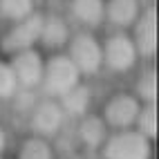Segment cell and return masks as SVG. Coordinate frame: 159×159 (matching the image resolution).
I'll return each mask as SVG.
<instances>
[{
    "label": "cell",
    "instance_id": "6da1fadb",
    "mask_svg": "<svg viewBox=\"0 0 159 159\" xmlns=\"http://www.w3.org/2000/svg\"><path fill=\"white\" fill-rule=\"evenodd\" d=\"M101 159H152V141L134 128L110 132L103 141Z\"/></svg>",
    "mask_w": 159,
    "mask_h": 159
},
{
    "label": "cell",
    "instance_id": "7a4b0ae2",
    "mask_svg": "<svg viewBox=\"0 0 159 159\" xmlns=\"http://www.w3.org/2000/svg\"><path fill=\"white\" fill-rule=\"evenodd\" d=\"M79 83H81V74L67 54H54L52 58L45 61L43 79H40V88H43L45 97L61 99L63 94L70 92Z\"/></svg>",
    "mask_w": 159,
    "mask_h": 159
},
{
    "label": "cell",
    "instance_id": "3957f363",
    "mask_svg": "<svg viewBox=\"0 0 159 159\" xmlns=\"http://www.w3.org/2000/svg\"><path fill=\"white\" fill-rule=\"evenodd\" d=\"M139 110H141V101L132 92H116L103 103V110L99 116L108 125L110 132L130 130V128H134Z\"/></svg>",
    "mask_w": 159,
    "mask_h": 159
},
{
    "label": "cell",
    "instance_id": "277c9868",
    "mask_svg": "<svg viewBox=\"0 0 159 159\" xmlns=\"http://www.w3.org/2000/svg\"><path fill=\"white\" fill-rule=\"evenodd\" d=\"M70 52L67 56L74 63V67L79 70L81 76H94L97 72H101L103 67V49L101 43L88 31H81V34L72 36L67 40Z\"/></svg>",
    "mask_w": 159,
    "mask_h": 159
},
{
    "label": "cell",
    "instance_id": "5b68a950",
    "mask_svg": "<svg viewBox=\"0 0 159 159\" xmlns=\"http://www.w3.org/2000/svg\"><path fill=\"white\" fill-rule=\"evenodd\" d=\"M65 119L67 116L63 112L61 103L56 99H49V97L31 103V108H29V130H31V134L45 137V139H54L63 130Z\"/></svg>",
    "mask_w": 159,
    "mask_h": 159
},
{
    "label": "cell",
    "instance_id": "8992f818",
    "mask_svg": "<svg viewBox=\"0 0 159 159\" xmlns=\"http://www.w3.org/2000/svg\"><path fill=\"white\" fill-rule=\"evenodd\" d=\"M103 49V65L116 72V74H123V72H130L137 61H139V54L134 49V43L128 34H112L105 43L101 45Z\"/></svg>",
    "mask_w": 159,
    "mask_h": 159
},
{
    "label": "cell",
    "instance_id": "52a82bcc",
    "mask_svg": "<svg viewBox=\"0 0 159 159\" xmlns=\"http://www.w3.org/2000/svg\"><path fill=\"white\" fill-rule=\"evenodd\" d=\"M40 27H43V16L40 14H29L27 18L18 20L2 38V49L9 52V54L34 49V45L40 40Z\"/></svg>",
    "mask_w": 159,
    "mask_h": 159
},
{
    "label": "cell",
    "instance_id": "ba28073f",
    "mask_svg": "<svg viewBox=\"0 0 159 159\" xmlns=\"http://www.w3.org/2000/svg\"><path fill=\"white\" fill-rule=\"evenodd\" d=\"M11 72L16 76L18 90H34L40 88V79H43V67H45V58L38 54L36 49H25L11 54Z\"/></svg>",
    "mask_w": 159,
    "mask_h": 159
},
{
    "label": "cell",
    "instance_id": "9c48e42d",
    "mask_svg": "<svg viewBox=\"0 0 159 159\" xmlns=\"http://www.w3.org/2000/svg\"><path fill=\"white\" fill-rule=\"evenodd\" d=\"M130 38L141 58H152L157 54V11L152 7L141 11L134 20V34Z\"/></svg>",
    "mask_w": 159,
    "mask_h": 159
},
{
    "label": "cell",
    "instance_id": "30bf717a",
    "mask_svg": "<svg viewBox=\"0 0 159 159\" xmlns=\"http://www.w3.org/2000/svg\"><path fill=\"white\" fill-rule=\"evenodd\" d=\"M108 134H110V130H108V125L103 123V119L99 114L88 112L85 116L76 119V139L85 150L99 152L103 141L108 139Z\"/></svg>",
    "mask_w": 159,
    "mask_h": 159
},
{
    "label": "cell",
    "instance_id": "8fae6325",
    "mask_svg": "<svg viewBox=\"0 0 159 159\" xmlns=\"http://www.w3.org/2000/svg\"><path fill=\"white\" fill-rule=\"evenodd\" d=\"M61 103L63 112H65L67 119H81L90 112V105H92V90L85 85V83H79L74 85L70 92H65L61 99H56Z\"/></svg>",
    "mask_w": 159,
    "mask_h": 159
},
{
    "label": "cell",
    "instance_id": "7c38bea8",
    "mask_svg": "<svg viewBox=\"0 0 159 159\" xmlns=\"http://www.w3.org/2000/svg\"><path fill=\"white\" fill-rule=\"evenodd\" d=\"M16 159H56V150L52 139L29 132L27 137L20 139L16 148Z\"/></svg>",
    "mask_w": 159,
    "mask_h": 159
},
{
    "label": "cell",
    "instance_id": "4fadbf2b",
    "mask_svg": "<svg viewBox=\"0 0 159 159\" xmlns=\"http://www.w3.org/2000/svg\"><path fill=\"white\" fill-rule=\"evenodd\" d=\"M70 40V27L61 16H43V27H40V40L49 49H58L67 45Z\"/></svg>",
    "mask_w": 159,
    "mask_h": 159
},
{
    "label": "cell",
    "instance_id": "5bb4252c",
    "mask_svg": "<svg viewBox=\"0 0 159 159\" xmlns=\"http://www.w3.org/2000/svg\"><path fill=\"white\" fill-rule=\"evenodd\" d=\"M105 16L116 27H130L139 18V2L137 0H108Z\"/></svg>",
    "mask_w": 159,
    "mask_h": 159
},
{
    "label": "cell",
    "instance_id": "9a60e30c",
    "mask_svg": "<svg viewBox=\"0 0 159 159\" xmlns=\"http://www.w3.org/2000/svg\"><path fill=\"white\" fill-rule=\"evenodd\" d=\"M72 16L85 27H97L105 18V2L103 0H72Z\"/></svg>",
    "mask_w": 159,
    "mask_h": 159
},
{
    "label": "cell",
    "instance_id": "2e32d148",
    "mask_svg": "<svg viewBox=\"0 0 159 159\" xmlns=\"http://www.w3.org/2000/svg\"><path fill=\"white\" fill-rule=\"evenodd\" d=\"M134 130L141 132L146 139H150L155 143L157 137V103H141V110L137 114Z\"/></svg>",
    "mask_w": 159,
    "mask_h": 159
},
{
    "label": "cell",
    "instance_id": "e0dca14e",
    "mask_svg": "<svg viewBox=\"0 0 159 159\" xmlns=\"http://www.w3.org/2000/svg\"><path fill=\"white\" fill-rule=\"evenodd\" d=\"M134 97L139 99L141 103H157V72L150 70H143L139 74V79L134 83Z\"/></svg>",
    "mask_w": 159,
    "mask_h": 159
},
{
    "label": "cell",
    "instance_id": "ac0fdd59",
    "mask_svg": "<svg viewBox=\"0 0 159 159\" xmlns=\"http://www.w3.org/2000/svg\"><path fill=\"white\" fill-rule=\"evenodd\" d=\"M0 14L18 23L29 14H34V0H0Z\"/></svg>",
    "mask_w": 159,
    "mask_h": 159
},
{
    "label": "cell",
    "instance_id": "d6986e66",
    "mask_svg": "<svg viewBox=\"0 0 159 159\" xmlns=\"http://www.w3.org/2000/svg\"><path fill=\"white\" fill-rule=\"evenodd\" d=\"M18 83L11 72L9 61H0V101H9L18 94Z\"/></svg>",
    "mask_w": 159,
    "mask_h": 159
},
{
    "label": "cell",
    "instance_id": "ffe728a7",
    "mask_svg": "<svg viewBox=\"0 0 159 159\" xmlns=\"http://www.w3.org/2000/svg\"><path fill=\"white\" fill-rule=\"evenodd\" d=\"M9 148V134H7V130L0 125V157L5 155V150Z\"/></svg>",
    "mask_w": 159,
    "mask_h": 159
},
{
    "label": "cell",
    "instance_id": "44dd1931",
    "mask_svg": "<svg viewBox=\"0 0 159 159\" xmlns=\"http://www.w3.org/2000/svg\"><path fill=\"white\" fill-rule=\"evenodd\" d=\"M0 159H2V157H0Z\"/></svg>",
    "mask_w": 159,
    "mask_h": 159
}]
</instances>
